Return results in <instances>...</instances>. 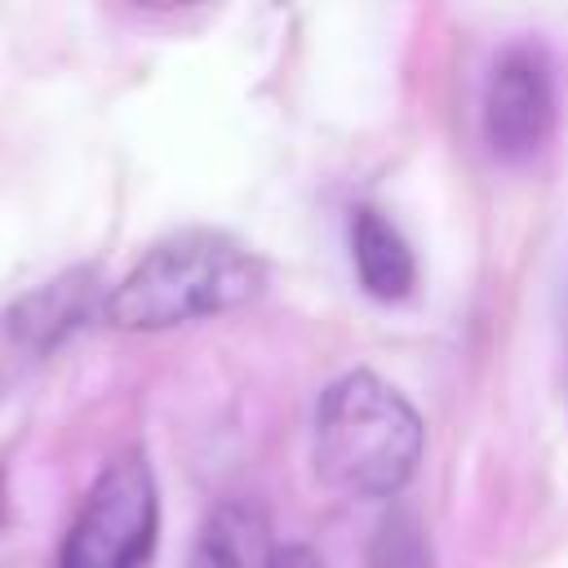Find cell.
<instances>
[{
  "label": "cell",
  "instance_id": "obj_1",
  "mask_svg": "<svg viewBox=\"0 0 568 568\" xmlns=\"http://www.w3.org/2000/svg\"><path fill=\"white\" fill-rule=\"evenodd\" d=\"M262 280L266 266L248 244L226 231L191 226L151 244L102 297V315L124 333H160L244 306L257 297Z\"/></svg>",
  "mask_w": 568,
  "mask_h": 568
},
{
  "label": "cell",
  "instance_id": "obj_2",
  "mask_svg": "<svg viewBox=\"0 0 568 568\" xmlns=\"http://www.w3.org/2000/svg\"><path fill=\"white\" fill-rule=\"evenodd\" d=\"M311 457L328 488L351 497H390L417 470L422 417L377 373H346L320 395Z\"/></svg>",
  "mask_w": 568,
  "mask_h": 568
},
{
  "label": "cell",
  "instance_id": "obj_3",
  "mask_svg": "<svg viewBox=\"0 0 568 568\" xmlns=\"http://www.w3.org/2000/svg\"><path fill=\"white\" fill-rule=\"evenodd\" d=\"M160 532L155 475L142 453L115 457L84 493L58 568H146Z\"/></svg>",
  "mask_w": 568,
  "mask_h": 568
},
{
  "label": "cell",
  "instance_id": "obj_4",
  "mask_svg": "<svg viewBox=\"0 0 568 568\" xmlns=\"http://www.w3.org/2000/svg\"><path fill=\"white\" fill-rule=\"evenodd\" d=\"M98 306V271L93 266H71L31 293L13 297L0 306V399L36 373L71 333L89 324Z\"/></svg>",
  "mask_w": 568,
  "mask_h": 568
},
{
  "label": "cell",
  "instance_id": "obj_5",
  "mask_svg": "<svg viewBox=\"0 0 568 568\" xmlns=\"http://www.w3.org/2000/svg\"><path fill=\"white\" fill-rule=\"evenodd\" d=\"M484 142L501 160H528L555 129V67L541 44H510L484 80Z\"/></svg>",
  "mask_w": 568,
  "mask_h": 568
},
{
  "label": "cell",
  "instance_id": "obj_6",
  "mask_svg": "<svg viewBox=\"0 0 568 568\" xmlns=\"http://www.w3.org/2000/svg\"><path fill=\"white\" fill-rule=\"evenodd\" d=\"M351 262L364 293H373L377 302H399L417 284L413 244L382 209H368V204L351 213Z\"/></svg>",
  "mask_w": 568,
  "mask_h": 568
},
{
  "label": "cell",
  "instance_id": "obj_7",
  "mask_svg": "<svg viewBox=\"0 0 568 568\" xmlns=\"http://www.w3.org/2000/svg\"><path fill=\"white\" fill-rule=\"evenodd\" d=\"M191 568H275V546H271L266 519L244 501L217 506L204 519Z\"/></svg>",
  "mask_w": 568,
  "mask_h": 568
},
{
  "label": "cell",
  "instance_id": "obj_8",
  "mask_svg": "<svg viewBox=\"0 0 568 568\" xmlns=\"http://www.w3.org/2000/svg\"><path fill=\"white\" fill-rule=\"evenodd\" d=\"M368 568H430V546L413 515L382 519V528L368 546Z\"/></svg>",
  "mask_w": 568,
  "mask_h": 568
},
{
  "label": "cell",
  "instance_id": "obj_9",
  "mask_svg": "<svg viewBox=\"0 0 568 568\" xmlns=\"http://www.w3.org/2000/svg\"><path fill=\"white\" fill-rule=\"evenodd\" d=\"M275 568H320V564L311 559V550L288 546V550H275Z\"/></svg>",
  "mask_w": 568,
  "mask_h": 568
},
{
  "label": "cell",
  "instance_id": "obj_10",
  "mask_svg": "<svg viewBox=\"0 0 568 568\" xmlns=\"http://www.w3.org/2000/svg\"><path fill=\"white\" fill-rule=\"evenodd\" d=\"M0 519H4V475H0Z\"/></svg>",
  "mask_w": 568,
  "mask_h": 568
}]
</instances>
